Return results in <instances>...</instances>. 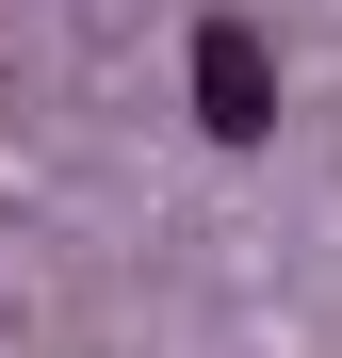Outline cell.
<instances>
[{
	"instance_id": "1",
	"label": "cell",
	"mask_w": 342,
	"mask_h": 358,
	"mask_svg": "<svg viewBox=\"0 0 342 358\" xmlns=\"http://www.w3.org/2000/svg\"><path fill=\"white\" fill-rule=\"evenodd\" d=\"M196 114H212L228 147H261V131H277V49H261L245 17H196Z\"/></svg>"
}]
</instances>
